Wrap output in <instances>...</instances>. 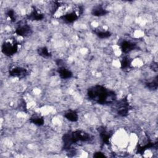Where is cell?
I'll return each mask as SVG.
<instances>
[{
    "instance_id": "9a60e30c",
    "label": "cell",
    "mask_w": 158,
    "mask_h": 158,
    "mask_svg": "<svg viewBox=\"0 0 158 158\" xmlns=\"http://www.w3.org/2000/svg\"><path fill=\"white\" fill-rule=\"evenodd\" d=\"M131 61L130 59L128 57H125L121 60V62H120L121 68L123 70H126V69H130V66H131Z\"/></svg>"
},
{
    "instance_id": "ba28073f",
    "label": "cell",
    "mask_w": 158,
    "mask_h": 158,
    "mask_svg": "<svg viewBox=\"0 0 158 158\" xmlns=\"http://www.w3.org/2000/svg\"><path fill=\"white\" fill-rule=\"evenodd\" d=\"M27 17L31 21H40L44 19V14L39 9L33 7L27 15Z\"/></svg>"
},
{
    "instance_id": "7a4b0ae2",
    "label": "cell",
    "mask_w": 158,
    "mask_h": 158,
    "mask_svg": "<svg viewBox=\"0 0 158 158\" xmlns=\"http://www.w3.org/2000/svg\"><path fill=\"white\" fill-rule=\"evenodd\" d=\"M91 139V135L83 130H76L64 135L62 141L64 148L69 149L71 146L78 141L86 142Z\"/></svg>"
},
{
    "instance_id": "8992f818",
    "label": "cell",
    "mask_w": 158,
    "mask_h": 158,
    "mask_svg": "<svg viewBox=\"0 0 158 158\" xmlns=\"http://www.w3.org/2000/svg\"><path fill=\"white\" fill-rule=\"evenodd\" d=\"M99 135L102 143L104 144H109L110 140L112 137V133L108 131L105 127H101L98 129Z\"/></svg>"
},
{
    "instance_id": "4fadbf2b",
    "label": "cell",
    "mask_w": 158,
    "mask_h": 158,
    "mask_svg": "<svg viewBox=\"0 0 158 158\" xmlns=\"http://www.w3.org/2000/svg\"><path fill=\"white\" fill-rule=\"evenodd\" d=\"M64 117L69 121L72 122H75L78 120V113L76 111L72 110H70L66 112L64 114Z\"/></svg>"
},
{
    "instance_id": "7c38bea8",
    "label": "cell",
    "mask_w": 158,
    "mask_h": 158,
    "mask_svg": "<svg viewBox=\"0 0 158 158\" xmlns=\"http://www.w3.org/2000/svg\"><path fill=\"white\" fill-rule=\"evenodd\" d=\"M30 122L36 126H42L44 123V119L39 114H33L30 118Z\"/></svg>"
},
{
    "instance_id": "8fae6325",
    "label": "cell",
    "mask_w": 158,
    "mask_h": 158,
    "mask_svg": "<svg viewBox=\"0 0 158 158\" xmlns=\"http://www.w3.org/2000/svg\"><path fill=\"white\" fill-rule=\"evenodd\" d=\"M108 13V11L101 5L94 6L91 10V14L94 16L101 17L105 15Z\"/></svg>"
},
{
    "instance_id": "9c48e42d",
    "label": "cell",
    "mask_w": 158,
    "mask_h": 158,
    "mask_svg": "<svg viewBox=\"0 0 158 158\" xmlns=\"http://www.w3.org/2000/svg\"><path fill=\"white\" fill-rule=\"evenodd\" d=\"M136 48V44L130 41L124 40L120 43L121 51L124 53H128L134 50Z\"/></svg>"
},
{
    "instance_id": "d6986e66",
    "label": "cell",
    "mask_w": 158,
    "mask_h": 158,
    "mask_svg": "<svg viewBox=\"0 0 158 158\" xmlns=\"http://www.w3.org/2000/svg\"><path fill=\"white\" fill-rule=\"evenodd\" d=\"M93 157H106L105 156V154L103 153V152H96L94 153V154L93 155Z\"/></svg>"
},
{
    "instance_id": "277c9868",
    "label": "cell",
    "mask_w": 158,
    "mask_h": 158,
    "mask_svg": "<svg viewBox=\"0 0 158 158\" xmlns=\"http://www.w3.org/2000/svg\"><path fill=\"white\" fill-rule=\"evenodd\" d=\"M131 109L127 98H123L116 104V111L118 115L121 117L127 116Z\"/></svg>"
},
{
    "instance_id": "ac0fdd59",
    "label": "cell",
    "mask_w": 158,
    "mask_h": 158,
    "mask_svg": "<svg viewBox=\"0 0 158 158\" xmlns=\"http://www.w3.org/2000/svg\"><path fill=\"white\" fill-rule=\"evenodd\" d=\"M7 16L9 17V19H10V20L11 22H15V19H16V15H15V12L13 9H9L7 11Z\"/></svg>"
},
{
    "instance_id": "30bf717a",
    "label": "cell",
    "mask_w": 158,
    "mask_h": 158,
    "mask_svg": "<svg viewBox=\"0 0 158 158\" xmlns=\"http://www.w3.org/2000/svg\"><path fill=\"white\" fill-rule=\"evenodd\" d=\"M57 73L59 77L62 79H69L73 75L72 72L64 66H61L57 69Z\"/></svg>"
},
{
    "instance_id": "6da1fadb",
    "label": "cell",
    "mask_w": 158,
    "mask_h": 158,
    "mask_svg": "<svg viewBox=\"0 0 158 158\" xmlns=\"http://www.w3.org/2000/svg\"><path fill=\"white\" fill-rule=\"evenodd\" d=\"M87 96L91 101L104 105L114 102L117 98L116 94L114 91L100 85L89 88L87 91Z\"/></svg>"
},
{
    "instance_id": "2e32d148",
    "label": "cell",
    "mask_w": 158,
    "mask_h": 158,
    "mask_svg": "<svg viewBox=\"0 0 158 158\" xmlns=\"http://www.w3.org/2000/svg\"><path fill=\"white\" fill-rule=\"evenodd\" d=\"M95 33L99 38H102V39L107 38L111 36V33L108 30H98L95 31Z\"/></svg>"
},
{
    "instance_id": "5b68a950",
    "label": "cell",
    "mask_w": 158,
    "mask_h": 158,
    "mask_svg": "<svg viewBox=\"0 0 158 158\" xmlns=\"http://www.w3.org/2000/svg\"><path fill=\"white\" fill-rule=\"evenodd\" d=\"M9 74L14 78H23L28 74V70L24 67H14L9 70Z\"/></svg>"
},
{
    "instance_id": "e0dca14e",
    "label": "cell",
    "mask_w": 158,
    "mask_h": 158,
    "mask_svg": "<svg viewBox=\"0 0 158 158\" xmlns=\"http://www.w3.org/2000/svg\"><path fill=\"white\" fill-rule=\"evenodd\" d=\"M146 85L148 88H149L151 90H156L158 86V81H157V77H156V78L149 81L146 83Z\"/></svg>"
},
{
    "instance_id": "52a82bcc",
    "label": "cell",
    "mask_w": 158,
    "mask_h": 158,
    "mask_svg": "<svg viewBox=\"0 0 158 158\" xmlns=\"http://www.w3.org/2000/svg\"><path fill=\"white\" fill-rule=\"evenodd\" d=\"M15 33L19 36L26 37L31 33V28L27 24H22L15 28Z\"/></svg>"
},
{
    "instance_id": "3957f363",
    "label": "cell",
    "mask_w": 158,
    "mask_h": 158,
    "mask_svg": "<svg viewBox=\"0 0 158 158\" xmlns=\"http://www.w3.org/2000/svg\"><path fill=\"white\" fill-rule=\"evenodd\" d=\"M19 43L14 40H7L2 44L1 51L6 56L14 55L18 51Z\"/></svg>"
},
{
    "instance_id": "ffe728a7",
    "label": "cell",
    "mask_w": 158,
    "mask_h": 158,
    "mask_svg": "<svg viewBox=\"0 0 158 158\" xmlns=\"http://www.w3.org/2000/svg\"><path fill=\"white\" fill-rule=\"evenodd\" d=\"M151 68L152 69V70H153L154 71H157V64L156 63L153 64L152 65V67Z\"/></svg>"
},
{
    "instance_id": "5bb4252c",
    "label": "cell",
    "mask_w": 158,
    "mask_h": 158,
    "mask_svg": "<svg viewBox=\"0 0 158 158\" xmlns=\"http://www.w3.org/2000/svg\"><path fill=\"white\" fill-rule=\"evenodd\" d=\"M38 54L45 58H48L51 56V53L46 47H41L38 49Z\"/></svg>"
}]
</instances>
